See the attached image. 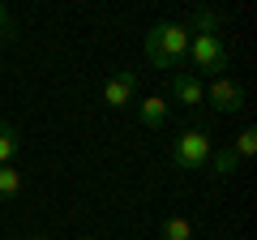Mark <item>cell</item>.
Instances as JSON below:
<instances>
[{
	"mask_svg": "<svg viewBox=\"0 0 257 240\" xmlns=\"http://www.w3.org/2000/svg\"><path fill=\"white\" fill-rule=\"evenodd\" d=\"M189 56V30L184 22H159L146 30V60L155 69H176Z\"/></svg>",
	"mask_w": 257,
	"mask_h": 240,
	"instance_id": "obj_1",
	"label": "cell"
},
{
	"mask_svg": "<svg viewBox=\"0 0 257 240\" xmlns=\"http://www.w3.org/2000/svg\"><path fill=\"white\" fill-rule=\"evenodd\" d=\"M189 60L197 69V77L202 73L223 77V69H231V47L223 35H189Z\"/></svg>",
	"mask_w": 257,
	"mask_h": 240,
	"instance_id": "obj_2",
	"label": "cell"
},
{
	"mask_svg": "<svg viewBox=\"0 0 257 240\" xmlns=\"http://www.w3.org/2000/svg\"><path fill=\"white\" fill-rule=\"evenodd\" d=\"M210 150H214V138L206 129H184L180 138H172L167 159H172L180 172H202V167L210 163Z\"/></svg>",
	"mask_w": 257,
	"mask_h": 240,
	"instance_id": "obj_3",
	"label": "cell"
},
{
	"mask_svg": "<svg viewBox=\"0 0 257 240\" xmlns=\"http://www.w3.org/2000/svg\"><path fill=\"white\" fill-rule=\"evenodd\" d=\"M206 103L223 116H236V111H244V86L231 82V77H214L210 90H206Z\"/></svg>",
	"mask_w": 257,
	"mask_h": 240,
	"instance_id": "obj_4",
	"label": "cell"
},
{
	"mask_svg": "<svg viewBox=\"0 0 257 240\" xmlns=\"http://www.w3.org/2000/svg\"><path fill=\"white\" fill-rule=\"evenodd\" d=\"M172 99L180 103V107L197 111V107L206 103V86H202V77L193 73V69H176V73H172Z\"/></svg>",
	"mask_w": 257,
	"mask_h": 240,
	"instance_id": "obj_5",
	"label": "cell"
},
{
	"mask_svg": "<svg viewBox=\"0 0 257 240\" xmlns=\"http://www.w3.org/2000/svg\"><path fill=\"white\" fill-rule=\"evenodd\" d=\"M133 94H138V73H133V69H120V73L103 86V103H107L111 111L128 107V103H133Z\"/></svg>",
	"mask_w": 257,
	"mask_h": 240,
	"instance_id": "obj_6",
	"label": "cell"
},
{
	"mask_svg": "<svg viewBox=\"0 0 257 240\" xmlns=\"http://www.w3.org/2000/svg\"><path fill=\"white\" fill-rule=\"evenodd\" d=\"M184 30H189V35H219L223 30V13L219 9H193L189 22H184Z\"/></svg>",
	"mask_w": 257,
	"mask_h": 240,
	"instance_id": "obj_7",
	"label": "cell"
},
{
	"mask_svg": "<svg viewBox=\"0 0 257 240\" xmlns=\"http://www.w3.org/2000/svg\"><path fill=\"white\" fill-rule=\"evenodd\" d=\"M206 167H210L214 180H231V176H236V167H240V159H236V150H231V146H214Z\"/></svg>",
	"mask_w": 257,
	"mask_h": 240,
	"instance_id": "obj_8",
	"label": "cell"
},
{
	"mask_svg": "<svg viewBox=\"0 0 257 240\" xmlns=\"http://www.w3.org/2000/svg\"><path fill=\"white\" fill-rule=\"evenodd\" d=\"M167 116H172V107H167L159 94H155V99H142V103H138V120L146 125V129H163Z\"/></svg>",
	"mask_w": 257,
	"mask_h": 240,
	"instance_id": "obj_9",
	"label": "cell"
},
{
	"mask_svg": "<svg viewBox=\"0 0 257 240\" xmlns=\"http://www.w3.org/2000/svg\"><path fill=\"white\" fill-rule=\"evenodd\" d=\"M197 236V223L189 219V214H172V219H163V240H193Z\"/></svg>",
	"mask_w": 257,
	"mask_h": 240,
	"instance_id": "obj_10",
	"label": "cell"
},
{
	"mask_svg": "<svg viewBox=\"0 0 257 240\" xmlns=\"http://www.w3.org/2000/svg\"><path fill=\"white\" fill-rule=\"evenodd\" d=\"M18 150H22V133L13 129L9 120H0V163H13Z\"/></svg>",
	"mask_w": 257,
	"mask_h": 240,
	"instance_id": "obj_11",
	"label": "cell"
},
{
	"mask_svg": "<svg viewBox=\"0 0 257 240\" xmlns=\"http://www.w3.org/2000/svg\"><path fill=\"white\" fill-rule=\"evenodd\" d=\"M22 193V172L13 163H0V202H13Z\"/></svg>",
	"mask_w": 257,
	"mask_h": 240,
	"instance_id": "obj_12",
	"label": "cell"
},
{
	"mask_svg": "<svg viewBox=\"0 0 257 240\" xmlns=\"http://www.w3.org/2000/svg\"><path fill=\"white\" fill-rule=\"evenodd\" d=\"M231 150H236V159H248V155H257V129H253V125L236 133V142H231Z\"/></svg>",
	"mask_w": 257,
	"mask_h": 240,
	"instance_id": "obj_13",
	"label": "cell"
},
{
	"mask_svg": "<svg viewBox=\"0 0 257 240\" xmlns=\"http://www.w3.org/2000/svg\"><path fill=\"white\" fill-rule=\"evenodd\" d=\"M18 35V18H13V9L0 0V39H13Z\"/></svg>",
	"mask_w": 257,
	"mask_h": 240,
	"instance_id": "obj_14",
	"label": "cell"
},
{
	"mask_svg": "<svg viewBox=\"0 0 257 240\" xmlns=\"http://www.w3.org/2000/svg\"><path fill=\"white\" fill-rule=\"evenodd\" d=\"M26 240H47V236H26Z\"/></svg>",
	"mask_w": 257,
	"mask_h": 240,
	"instance_id": "obj_15",
	"label": "cell"
},
{
	"mask_svg": "<svg viewBox=\"0 0 257 240\" xmlns=\"http://www.w3.org/2000/svg\"><path fill=\"white\" fill-rule=\"evenodd\" d=\"M82 240H94V236H82Z\"/></svg>",
	"mask_w": 257,
	"mask_h": 240,
	"instance_id": "obj_16",
	"label": "cell"
}]
</instances>
